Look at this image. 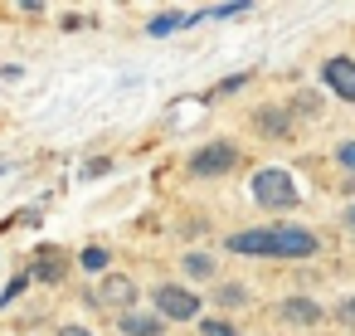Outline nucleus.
I'll return each mask as SVG.
<instances>
[{
    "mask_svg": "<svg viewBox=\"0 0 355 336\" xmlns=\"http://www.w3.org/2000/svg\"><path fill=\"white\" fill-rule=\"evenodd\" d=\"M180 25H185V15L171 10V15H156V20H151V35H171V30H180Z\"/></svg>",
    "mask_w": 355,
    "mask_h": 336,
    "instance_id": "15",
    "label": "nucleus"
},
{
    "mask_svg": "<svg viewBox=\"0 0 355 336\" xmlns=\"http://www.w3.org/2000/svg\"><path fill=\"white\" fill-rule=\"evenodd\" d=\"M282 317L297 321V326H311V321H321V302H311V297H287V302H282Z\"/></svg>",
    "mask_w": 355,
    "mask_h": 336,
    "instance_id": "9",
    "label": "nucleus"
},
{
    "mask_svg": "<svg viewBox=\"0 0 355 336\" xmlns=\"http://www.w3.org/2000/svg\"><path fill=\"white\" fill-rule=\"evenodd\" d=\"M345 229H350V234H355V205H350V210H345Z\"/></svg>",
    "mask_w": 355,
    "mask_h": 336,
    "instance_id": "23",
    "label": "nucleus"
},
{
    "mask_svg": "<svg viewBox=\"0 0 355 336\" xmlns=\"http://www.w3.org/2000/svg\"><path fill=\"white\" fill-rule=\"evenodd\" d=\"M258 122H263V127H268V132H277V127H287V122H282V117H277V112H263V117H258Z\"/></svg>",
    "mask_w": 355,
    "mask_h": 336,
    "instance_id": "20",
    "label": "nucleus"
},
{
    "mask_svg": "<svg viewBox=\"0 0 355 336\" xmlns=\"http://www.w3.org/2000/svg\"><path fill=\"white\" fill-rule=\"evenodd\" d=\"M107 166H112V161H103V156H98V161H88V166H83V180H93V176H107Z\"/></svg>",
    "mask_w": 355,
    "mask_h": 336,
    "instance_id": "17",
    "label": "nucleus"
},
{
    "mask_svg": "<svg viewBox=\"0 0 355 336\" xmlns=\"http://www.w3.org/2000/svg\"><path fill=\"white\" fill-rule=\"evenodd\" d=\"M272 253H282V258H311L316 253V234L311 229H297V224L272 229Z\"/></svg>",
    "mask_w": 355,
    "mask_h": 336,
    "instance_id": "5",
    "label": "nucleus"
},
{
    "mask_svg": "<svg viewBox=\"0 0 355 336\" xmlns=\"http://www.w3.org/2000/svg\"><path fill=\"white\" fill-rule=\"evenodd\" d=\"M321 78H326V88H331L340 103H355V59H345V54L326 59V64H321Z\"/></svg>",
    "mask_w": 355,
    "mask_h": 336,
    "instance_id": "3",
    "label": "nucleus"
},
{
    "mask_svg": "<svg viewBox=\"0 0 355 336\" xmlns=\"http://www.w3.org/2000/svg\"><path fill=\"white\" fill-rule=\"evenodd\" d=\"M25 287H30V273H15V278L6 283V292H0V307H10V302H15V297H20Z\"/></svg>",
    "mask_w": 355,
    "mask_h": 336,
    "instance_id": "14",
    "label": "nucleus"
},
{
    "mask_svg": "<svg viewBox=\"0 0 355 336\" xmlns=\"http://www.w3.org/2000/svg\"><path fill=\"white\" fill-rule=\"evenodd\" d=\"M234 253H272V229H248V234H229Z\"/></svg>",
    "mask_w": 355,
    "mask_h": 336,
    "instance_id": "8",
    "label": "nucleus"
},
{
    "mask_svg": "<svg viewBox=\"0 0 355 336\" xmlns=\"http://www.w3.org/2000/svg\"><path fill=\"white\" fill-rule=\"evenodd\" d=\"M253 200H258L263 210H292V205H297V185H292L287 171L268 166V171L253 176Z\"/></svg>",
    "mask_w": 355,
    "mask_h": 336,
    "instance_id": "1",
    "label": "nucleus"
},
{
    "mask_svg": "<svg viewBox=\"0 0 355 336\" xmlns=\"http://www.w3.org/2000/svg\"><path fill=\"white\" fill-rule=\"evenodd\" d=\"M122 336H161V321L156 317H141V312H127L122 317Z\"/></svg>",
    "mask_w": 355,
    "mask_h": 336,
    "instance_id": "10",
    "label": "nucleus"
},
{
    "mask_svg": "<svg viewBox=\"0 0 355 336\" xmlns=\"http://www.w3.org/2000/svg\"><path fill=\"white\" fill-rule=\"evenodd\" d=\"M132 297H137V283H132L127 273H107V278L98 283V292H93L98 307H127Z\"/></svg>",
    "mask_w": 355,
    "mask_h": 336,
    "instance_id": "6",
    "label": "nucleus"
},
{
    "mask_svg": "<svg viewBox=\"0 0 355 336\" xmlns=\"http://www.w3.org/2000/svg\"><path fill=\"white\" fill-rule=\"evenodd\" d=\"M234 161H239V151L229 142H214V146H205V151L190 156V171L195 176H224V171H234Z\"/></svg>",
    "mask_w": 355,
    "mask_h": 336,
    "instance_id": "4",
    "label": "nucleus"
},
{
    "mask_svg": "<svg viewBox=\"0 0 355 336\" xmlns=\"http://www.w3.org/2000/svg\"><path fill=\"white\" fill-rule=\"evenodd\" d=\"M336 156H340V166H350V171H355V142H340V151H336Z\"/></svg>",
    "mask_w": 355,
    "mask_h": 336,
    "instance_id": "18",
    "label": "nucleus"
},
{
    "mask_svg": "<svg viewBox=\"0 0 355 336\" xmlns=\"http://www.w3.org/2000/svg\"><path fill=\"white\" fill-rule=\"evenodd\" d=\"M107 258H112V253H107L103 244H88V249L78 253V263H83L88 273H103V268H107Z\"/></svg>",
    "mask_w": 355,
    "mask_h": 336,
    "instance_id": "11",
    "label": "nucleus"
},
{
    "mask_svg": "<svg viewBox=\"0 0 355 336\" xmlns=\"http://www.w3.org/2000/svg\"><path fill=\"white\" fill-rule=\"evenodd\" d=\"M156 312L171 317V321H190V317H200V297H195L190 287L161 283V287H156Z\"/></svg>",
    "mask_w": 355,
    "mask_h": 336,
    "instance_id": "2",
    "label": "nucleus"
},
{
    "mask_svg": "<svg viewBox=\"0 0 355 336\" xmlns=\"http://www.w3.org/2000/svg\"><path fill=\"white\" fill-rule=\"evenodd\" d=\"M214 302H219V307H243V302H248V292H243L239 283H224V287L214 292Z\"/></svg>",
    "mask_w": 355,
    "mask_h": 336,
    "instance_id": "13",
    "label": "nucleus"
},
{
    "mask_svg": "<svg viewBox=\"0 0 355 336\" xmlns=\"http://www.w3.org/2000/svg\"><path fill=\"white\" fill-rule=\"evenodd\" d=\"M64 273H69L64 249H40V253H35V268H30L35 283H64Z\"/></svg>",
    "mask_w": 355,
    "mask_h": 336,
    "instance_id": "7",
    "label": "nucleus"
},
{
    "mask_svg": "<svg viewBox=\"0 0 355 336\" xmlns=\"http://www.w3.org/2000/svg\"><path fill=\"white\" fill-rule=\"evenodd\" d=\"M185 273L190 278H214V258L209 253H185Z\"/></svg>",
    "mask_w": 355,
    "mask_h": 336,
    "instance_id": "12",
    "label": "nucleus"
},
{
    "mask_svg": "<svg viewBox=\"0 0 355 336\" xmlns=\"http://www.w3.org/2000/svg\"><path fill=\"white\" fill-rule=\"evenodd\" d=\"M59 336H93L88 326H59Z\"/></svg>",
    "mask_w": 355,
    "mask_h": 336,
    "instance_id": "22",
    "label": "nucleus"
},
{
    "mask_svg": "<svg viewBox=\"0 0 355 336\" xmlns=\"http://www.w3.org/2000/svg\"><path fill=\"white\" fill-rule=\"evenodd\" d=\"M336 312H340V321H355V297H345V302H340Z\"/></svg>",
    "mask_w": 355,
    "mask_h": 336,
    "instance_id": "21",
    "label": "nucleus"
},
{
    "mask_svg": "<svg viewBox=\"0 0 355 336\" xmlns=\"http://www.w3.org/2000/svg\"><path fill=\"white\" fill-rule=\"evenodd\" d=\"M200 336H239V331H234L229 321H205V326H200Z\"/></svg>",
    "mask_w": 355,
    "mask_h": 336,
    "instance_id": "16",
    "label": "nucleus"
},
{
    "mask_svg": "<svg viewBox=\"0 0 355 336\" xmlns=\"http://www.w3.org/2000/svg\"><path fill=\"white\" fill-rule=\"evenodd\" d=\"M243 83H248V74H234V78L219 83V93H234V88H243Z\"/></svg>",
    "mask_w": 355,
    "mask_h": 336,
    "instance_id": "19",
    "label": "nucleus"
}]
</instances>
